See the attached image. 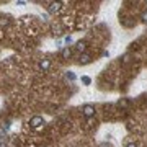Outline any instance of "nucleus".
Segmentation results:
<instances>
[{
	"label": "nucleus",
	"mask_w": 147,
	"mask_h": 147,
	"mask_svg": "<svg viewBox=\"0 0 147 147\" xmlns=\"http://www.w3.org/2000/svg\"><path fill=\"white\" fill-rule=\"evenodd\" d=\"M90 61H92V56L90 54H80V57H79L80 64H88Z\"/></svg>",
	"instance_id": "obj_7"
},
{
	"label": "nucleus",
	"mask_w": 147,
	"mask_h": 147,
	"mask_svg": "<svg viewBox=\"0 0 147 147\" xmlns=\"http://www.w3.org/2000/svg\"><path fill=\"white\" fill-rule=\"evenodd\" d=\"M126 147H137V146H136V144H127Z\"/></svg>",
	"instance_id": "obj_17"
},
{
	"label": "nucleus",
	"mask_w": 147,
	"mask_h": 147,
	"mask_svg": "<svg viewBox=\"0 0 147 147\" xmlns=\"http://www.w3.org/2000/svg\"><path fill=\"white\" fill-rule=\"evenodd\" d=\"M82 115H84L85 118H92V116H95V106L93 105H85L84 108H82Z\"/></svg>",
	"instance_id": "obj_2"
},
{
	"label": "nucleus",
	"mask_w": 147,
	"mask_h": 147,
	"mask_svg": "<svg viewBox=\"0 0 147 147\" xmlns=\"http://www.w3.org/2000/svg\"><path fill=\"white\" fill-rule=\"evenodd\" d=\"M67 79H70V80H75V75H74L72 72H67Z\"/></svg>",
	"instance_id": "obj_12"
},
{
	"label": "nucleus",
	"mask_w": 147,
	"mask_h": 147,
	"mask_svg": "<svg viewBox=\"0 0 147 147\" xmlns=\"http://www.w3.org/2000/svg\"><path fill=\"white\" fill-rule=\"evenodd\" d=\"M70 56H72V49L70 47H64L62 51H61V57L62 59H69Z\"/></svg>",
	"instance_id": "obj_6"
},
{
	"label": "nucleus",
	"mask_w": 147,
	"mask_h": 147,
	"mask_svg": "<svg viewBox=\"0 0 147 147\" xmlns=\"http://www.w3.org/2000/svg\"><path fill=\"white\" fill-rule=\"evenodd\" d=\"M127 61H129V56H123V64H127Z\"/></svg>",
	"instance_id": "obj_13"
},
{
	"label": "nucleus",
	"mask_w": 147,
	"mask_h": 147,
	"mask_svg": "<svg viewBox=\"0 0 147 147\" xmlns=\"http://www.w3.org/2000/svg\"><path fill=\"white\" fill-rule=\"evenodd\" d=\"M75 49L82 54L85 49H87V42H85V41H77V42H75Z\"/></svg>",
	"instance_id": "obj_5"
},
{
	"label": "nucleus",
	"mask_w": 147,
	"mask_h": 147,
	"mask_svg": "<svg viewBox=\"0 0 147 147\" xmlns=\"http://www.w3.org/2000/svg\"><path fill=\"white\" fill-rule=\"evenodd\" d=\"M3 136H5V129H3V127H0V139H2Z\"/></svg>",
	"instance_id": "obj_14"
},
{
	"label": "nucleus",
	"mask_w": 147,
	"mask_h": 147,
	"mask_svg": "<svg viewBox=\"0 0 147 147\" xmlns=\"http://www.w3.org/2000/svg\"><path fill=\"white\" fill-rule=\"evenodd\" d=\"M141 21H142V23H146V25H147V11H144V13H142V15H141Z\"/></svg>",
	"instance_id": "obj_11"
},
{
	"label": "nucleus",
	"mask_w": 147,
	"mask_h": 147,
	"mask_svg": "<svg viewBox=\"0 0 147 147\" xmlns=\"http://www.w3.org/2000/svg\"><path fill=\"white\" fill-rule=\"evenodd\" d=\"M100 147H111V146H108L106 142H103V144H100Z\"/></svg>",
	"instance_id": "obj_16"
},
{
	"label": "nucleus",
	"mask_w": 147,
	"mask_h": 147,
	"mask_svg": "<svg viewBox=\"0 0 147 147\" xmlns=\"http://www.w3.org/2000/svg\"><path fill=\"white\" fill-rule=\"evenodd\" d=\"M118 106H129V101L127 100H119L118 101Z\"/></svg>",
	"instance_id": "obj_9"
},
{
	"label": "nucleus",
	"mask_w": 147,
	"mask_h": 147,
	"mask_svg": "<svg viewBox=\"0 0 147 147\" xmlns=\"http://www.w3.org/2000/svg\"><path fill=\"white\" fill-rule=\"evenodd\" d=\"M65 42H67V44H70V42H72V38H70V36H65Z\"/></svg>",
	"instance_id": "obj_15"
},
{
	"label": "nucleus",
	"mask_w": 147,
	"mask_h": 147,
	"mask_svg": "<svg viewBox=\"0 0 147 147\" xmlns=\"http://www.w3.org/2000/svg\"><path fill=\"white\" fill-rule=\"evenodd\" d=\"M82 82H84L85 85H90V82H92V80H90V77H87V75H84V77H82Z\"/></svg>",
	"instance_id": "obj_10"
},
{
	"label": "nucleus",
	"mask_w": 147,
	"mask_h": 147,
	"mask_svg": "<svg viewBox=\"0 0 147 147\" xmlns=\"http://www.w3.org/2000/svg\"><path fill=\"white\" fill-rule=\"evenodd\" d=\"M30 126H31L33 129L39 131V129H42V126H44V119H42L41 116H33L31 119H30Z\"/></svg>",
	"instance_id": "obj_1"
},
{
	"label": "nucleus",
	"mask_w": 147,
	"mask_h": 147,
	"mask_svg": "<svg viewBox=\"0 0 147 147\" xmlns=\"http://www.w3.org/2000/svg\"><path fill=\"white\" fill-rule=\"evenodd\" d=\"M8 23H10V21H8V18H0V26H2V28L8 26Z\"/></svg>",
	"instance_id": "obj_8"
},
{
	"label": "nucleus",
	"mask_w": 147,
	"mask_h": 147,
	"mask_svg": "<svg viewBox=\"0 0 147 147\" xmlns=\"http://www.w3.org/2000/svg\"><path fill=\"white\" fill-rule=\"evenodd\" d=\"M62 2H51L49 3V13H57L61 8H62Z\"/></svg>",
	"instance_id": "obj_3"
},
{
	"label": "nucleus",
	"mask_w": 147,
	"mask_h": 147,
	"mask_svg": "<svg viewBox=\"0 0 147 147\" xmlns=\"http://www.w3.org/2000/svg\"><path fill=\"white\" fill-rule=\"evenodd\" d=\"M49 67H51V61L49 59H42L41 62H39V69H41L42 72H46Z\"/></svg>",
	"instance_id": "obj_4"
}]
</instances>
